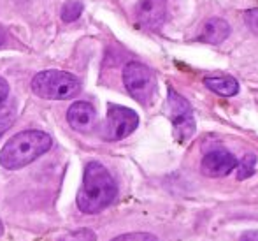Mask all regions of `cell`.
I'll return each mask as SVG.
<instances>
[{"label":"cell","instance_id":"cell-1","mask_svg":"<svg viewBox=\"0 0 258 241\" xmlns=\"http://www.w3.org/2000/svg\"><path fill=\"white\" fill-rule=\"evenodd\" d=\"M116 194L118 188L111 173L100 162H90L85 169L76 203L83 213L93 215L105 210L116 199Z\"/></svg>","mask_w":258,"mask_h":241},{"label":"cell","instance_id":"cell-2","mask_svg":"<svg viewBox=\"0 0 258 241\" xmlns=\"http://www.w3.org/2000/svg\"><path fill=\"white\" fill-rule=\"evenodd\" d=\"M49 134L42 130H23L6 143L0 152V164L9 171L28 166L51 148Z\"/></svg>","mask_w":258,"mask_h":241},{"label":"cell","instance_id":"cell-3","mask_svg":"<svg viewBox=\"0 0 258 241\" xmlns=\"http://www.w3.org/2000/svg\"><path fill=\"white\" fill-rule=\"evenodd\" d=\"M35 95L49 101H67L81 92V83L74 74L65 71H42L32 79Z\"/></svg>","mask_w":258,"mask_h":241},{"label":"cell","instance_id":"cell-4","mask_svg":"<svg viewBox=\"0 0 258 241\" xmlns=\"http://www.w3.org/2000/svg\"><path fill=\"white\" fill-rule=\"evenodd\" d=\"M123 85L139 104L150 106L156 95V76L148 65L130 62L123 69Z\"/></svg>","mask_w":258,"mask_h":241},{"label":"cell","instance_id":"cell-5","mask_svg":"<svg viewBox=\"0 0 258 241\" xmlns=\"http://www.w3.org/2000/svg\"><path fill=\"white\" fill-rule=\"evenodd\" d=\"M169 118L174 127V136L179 143H186L195 136L197 125L190 102L172 88H169Z\"/></svg>","mask_w":258,"mask_h":241},{"label":"cell","instance_id":"cell-6","mask_svg":"<svg viewBox=\"0 0 258 241\" xmlns=\"http://www.w3.org/2000/svg\"><path fill=\"white\" fill-rule=\"evenodd\" d=\"M139 125V116L134 109L111 104L105 118L104 137L107 141H119L134 132Z\"/></svg>","mask_w":258,"mask_h":241},{"label":"cell","instance_id":"cell-7","mask_svg":"<svg viewBox=\"0 0 258 241\" xmlns=\"http://www.w3.org/2000/svg\"><path fill=\"white\" fill-rule=\"evenodd\" d=\"M235 167H237V159L225 148H216V150L207 152L201 164L202 174L207 178L227 176Z\"/></svg>","mask_w":258,"mask_h":241},{"label":"cell","instance_id":"cell-8","mask_svg":"<svg viewBox=\"0 0 258 241\" xmlns=\"http://www.w3.org/2000/svg\"><path fill=\"white\" fill-rule=\"evenodd\" d=\"M136 18L144 28L160 27L165 20V0H141L136 7Z\"/></svg>","mask_w":258,"mask_h":241},{"label":"cell","instance_id":"cell-9","mask_svg":"<svg viewBox=\"0 0 258 241\" xmlns=\"http://www.w3.org/2000/svg\"><path fill=\"white\" fill-rule=\"evenodd\" d=\"M97 118V111L90 102L78 101L69 108L67 111V122L78 132H86L93 127Z\"/></svg>","mask_w":258,"mask_h":241},{"label":"cell","instance_id":"cell-10","mask_svg":"<svg viewBox=\"0 0 258 241\" xmlns=\"http://www.w3.org/2000/svg\"><path fill=\"white\" fill-rule=\"evenodd\" d=\"M228 35H230V25H228L223 18H211V20L206 21L199 39H201L202 42L216 46V44H221L223 41H227Z\"/></svg>","mask_w":258,"mask_h":241},{"label":"cell","instance_id":"cell-11","mask_svg":"<svg viewBox=\"0 0 258 241\" xmlns=\"http://www.w3.org/2000/svg\"><path fill=\"white\" fill-rule=\"evenodd\" d=\"M204 83L211 92L221 97H234L239 93V81L232 76H209Z\"/></svg>","mask_w":258,"mask_h":241},{"label":"cell","instance_id":"cell-12","mask_svg":"<svg viewBox=\"0 0 258 241\" xmlns=\"http://www.w3.org/2000/svg\"><path fill=\"white\" fill-rule=\"evenodd\" d=\"M83 9H85L83 2H79V0H67L63 4V7H61V20L65 23H72V21H76L81 16Z\"/></svg>","mask_w":258,"mask_h":241},{"label":"cell","instance_id":"cell-13","mask_svg":"<svg viewBox=\"0 0 258 241\" xmlns=\"http://www.w3.org/2000/svg\"><path fill=\"white\" fill-rule=\"evenodd\" d=\"M256 155L255 153H248L241 159V162H237V180H246L255 173L256 167Z\"/></svg>","mask_w":258,"mask_h":241},{"label":"cell","instance_id":"cell-14","mask_svg":"<svg viewBox=\"0 0 258 241\" xmlns=\"http://www.w3.org/2000/svg\"><path fill=\"white\" fill-rule=\"evenodd\" d=\"M14 118H16V109H14V106L9 104V102H2V104H0V136H2L6 130L11 129V125L14 123Z\"/></svg>","mask_w":258,"mask_h":241},{"label":"cell","instance_id":"cell-15","mask_svg":"<svg viewBox=\"0 0 258 241\" xmlns=\"http://www.w3.org/2000/svg\"><path fill=\"white\" fill-rule=\"evenodd\" d=\"M61 241H97V236L92 229H78V231L69 232Z\"/></svg>","mask_w":258,"mask_h":241},{"label":"cell","instance_id":"cell-16","mask_svg":"<svg viewBox=\"0 0 258 241\" xmlns=\"http://www.w3.org/2000/svg\"><path fill=\"white\" fill-rule=\"evenodd\" d=\"M111 241H158V238L150 232H128V234H121Z\"/></svg>","mask_w":258,"mask_h":241},{"label":"cell","instance_id":"cell-17","mask_svg":"<svg viewBox=\"0 0 258 241\" xmlns=\"http://www.w3.org/2000/svg\"><path fill=\"white\" fill-rule=\"evenodd\" d=\"M244 20H246V25L258 35V9H249L248 13L244 14Z\"/></svg>","mask_w":258,"mask_h":241},{"label":"cell","instance_id":"cell-18","mask_svg":"<svg viewBox=\"0 0 258 241\" xmlns=\"http://www.w3.org/2000/svg\"><path fill=\"white\" fill-rule=\"evenodd\" d=\"M7 93H9V85H7L6 79L0 78V104H2V102H6Z\"/></svg>","mask_w":258,"mask_h":241},{"label":"cell","instance_id":"cell-19","mask_svg":"<svg viewBox=\"0 0 258 241\" xmlns=\"http://www.w3.org/2000/svg\"><path fill=\"white\" fill-rule=\"evenodd\" d=\"M241 241H258V231H248L241 236Z\"/></svg>","mask_w":258,"mask_h":241},{"label":"cell","instance_id":"cell-20","mask_svg":"<svg viewBox=\"0 0 258 241\" xmlns=\"http://www.w3.org/2000/svg\"><path fill=\"white\" fill-rule=\"evenodd\" d=\"M4 42H6V32H4V28L0 27V46H2Z\"/></svg>","mask_w":258,"mask_h":241},{"label":"cell","instance_id":"cell-21","mask_svg":"<svg viewBox=\"0 0 258 241\" xmlns=\"http://www.w3.org/2000/svg\"><path fill=\"white\" fill-rule=\"evenodd\" d=\"M4 232V225H2V222H0V234Z\"/></svg>","mask_w":258,"mask_h":241}]
</instances>
